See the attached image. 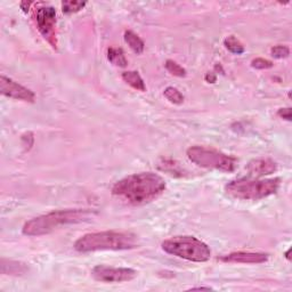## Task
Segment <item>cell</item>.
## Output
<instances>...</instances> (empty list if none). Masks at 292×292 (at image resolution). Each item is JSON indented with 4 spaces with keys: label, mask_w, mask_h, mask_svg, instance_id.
Returning a JSON list of instances; mask_svg holds the SVG:
<instances>
[{
    "label": "cell",
    "mask_w": 292,
    "mask_h": 292,
    "mask_svg": "<svg viewBox=\"0 0 292 292\" xmlns=\"http://www.w3.org/2000/svg\"><path fill=\"white\" fill-rule=\"evenodd\" d=\"M166 189V181L154 172H141L127 176L112 187L113 197L131 206H142L154 201Z\"/></svg>",
    "instance_id": "6da1fadb"
},
{
    "label": "cell",
    "mask_w": 292,
    "mask_h": 292,
    "mask_svg": "<svg viewBox=\"0 0 292 292\" xmlns=\"http://www.w3.org/2000/svg\"><path fill=\"white\" fill-rule=\"evenodd\" d=\"M73 247L78 252L130 250L138 248V239L133 233L128 232H97L79 238Z\"/></svg>",
    "instance_id": "7a4b0ae2"
},
{
    "label": "cell",
    "mask_w": 292,
    "mask_h": 292,
    "mask_svg": "<svg viewBox=\"0 0 292 292\" xmlns=\"http://www.w3.org/2000/svg\"><path fill=\"white\" fill-rule=\"evenodd\" d=\"M92 216L90 210L87 209H66L57 210L33 218L22 228V233L27 236H40L52 233L58 227L78 224L88 221Z\"/></svg>",
    "instance_id": "3957f363"
},
{
    "label": "cell",
    "mask_w": 292,
    "mask_h": 292,
    "mask_svg": "<svg viewBox=\"0 0 292 292\" xmlns=\"http://www.w3.org/2000/svg\"><path fill=\"white\" fill-rule=\"evenodd\" d=\"M280 185V178H239L228 183L225 186V192L239 200L257 201L273 196L278 191Z\"/></svg>",
    "instance_id": "277c9868"
},
{
    "label": "cell",
    "mask_w": 292,
    "mask_h": 292,
    "mask_svg": "<svg viewBox=\"0 0 292 292\" xmlns=\"http://www.w3.org/2000/svg\"><path fill=\"white\" fill-rule=\"evenodd\" d=\"M162 249L169 255L194 262H206L210 259V248L194 236H175L162 242Z\"/></svg>",
    "instance_id": "5b68a950"
},
{
    "label": "cell",
    "mask_w": 292,
    "mask_h": 292,
    "mask_svg": "<svg viewBox=\"0 0 292 292\" xmlns=\"http://www.w3.org/2000/svg\"><path fill=\"white\" fill-rule=\"evenodd\" d=\"M187 158L197 166L206 169L232 172L236 168V159L223 152L205 146H192L187 150Z\"/></svg>",
    "instance_id": "8992f818"
},
{
    "label": "cell",
    "mask_w": 292,
    "mask_h": 292,
    "mask_svg": "<svg viewBox=\"0 0 292 292\" xmlns=\"http://www.w3.org/2000/svg\"><path fill=\"white\" fill-rule=\"evenodd\" d=\"M38 30L54 49L57 48L56 39V11L52 6L38 8L36 13Z\"/></svg>",
    "instance_id": "52a82bcc"
},
{
    "label": "cell",
    "mask_w": 292,
    "mask_h": 292,
    "mask_svg": "<svg viewBox=\"0 0 292 292\" xmlns=\"http://www.w3.org/2000/svg\"><path fill=\"white\" fill-rule=\"evenodd\" d=\"M92 277L99 282L122 283L133 281L137 277V272L133 268L111 267L107 265H97L91 270Z\"/></svg>",
    "instance_id": "ba28073f"
},
{
    "label": "cell",
    "mask_w": 292,
    "mask_h": 292,
    "mask_svg": "<svg viewBox=\"0 0 292 292\" xmlns=\"http://www.w3.org/2000/svg\"><path fill=\"white\" fill-rule=\"evenodd\" d=\"M0 91L3 95L11 97V99L28 102V103H33L36 101L35 92L5 75L0 77Z\"/></svg>",
    "instance_id": "9c48e42d"
},
{
    "label": "cell",
    "mask_w": 292,
    "mask_h": 292,
    "mask_svg": "<svg viewBox=\"0 0 292 292\" xmlns=\"http://www.w3.org/2000/svg\"><path fill=\"white\" fill-rule=\"evenodd\" d=\"M247 170L249 175L253 178H261L267 175H272L277 170V164L272 159L268 158H260L251 160L248 163Z\"/></svg>",
    "instance_id": "30bf717a"
},
{
    "label": "cell",
    "mask_w": 292,
    "mask_h": 292,
    "mask_svg": "<svg viewBox=\"0 0 292 292\" xmlns=\"http://www.w3.org/2000/svg\"><path fill=\"white\" fill-rule=\"evenodd\" d=\"M221 260L225 262H238V264H262L268 260V255L261 252L239 251L224 256Z\"/></svg>",
    "instance_id": "8fae6325"
},
{
    "label": "cell",
    "mask_w": 292,
    "mask_h": 292,
    "mask_svg": "<svg viewBox=\"0 0 292 292\" xmlns=\"http://www.w3.org/2000/svg\"><path fill=\"white\" fill-rule=\"evenodd\" d=\"M122 79L126 83H128L130 87H133L134 89L139 91H145L146 86L144 82L143 78L137 71H126L122 73Z\"/></svg>",
    "instance_id": "7c38bea8"
},
{
    "label": "cell",
    "mask_w": 292,
    "mask_h": 292,
    "mask_svg": "<svg viewBox=\"0 0 292 292\" xmlns=\"http://www.w3.org/2000/svg\"><path fill=\"white\" fill-rule=\"evenodd\" d=\"M125 41L127 42V44H128V46L135 54L139 55L144 52L145 44H144V41L135 32L130 31V30L126 31L125 32Z\"/></svg>",
    "instance_id": "4fadbf2b"
},
{
    "label": "cell",
    "mask_w": 292,
    "mask_h": 292,
    "mask_svg": "<svg viewBox=\"0 0 292 292\" xmlns=\"http://www.w3.org/2000/svg\"><path fill=\"white\" fill-rule=\"evenodd\" d=\"M108 60L112 63L113 65L119 66V67H126L128 62L125 56L124 50L121 48L111 47L108 49Z\"/></svg>",
    "instance_id": "5bb4252c"
},
{
    "label": "cell",
    "mask_w": 292,
    "mask_h": 292,
    "mask_svg": "<svg viewBox=\"0 0 292 292\" xmlns=\"http://www.w3.org/2000/svg\"><path fill=\"white\" fill-rule=\"evenodd\" d=\"M28 270V267L25 264L18 261H8V265L6 262L2 260V273L8 275H22Z\"/></svg>",
    "instance_id": "9a60e30c"
},
{
    "label": "cell",
    "mask_w": 292,
    "mask_h": 292,
    "mask_svg": "<svg viewBox=\"0 0 292 292\" xmlns=\"http://www.w3.org/2000/svg\"><path fill=\"white\" fill-rule=\"evenodd\" d=\"M224 46H225L226 49L230 50L231 53L240 55L244 53V46L241 44V41L236 39L234 36L227 37L225 40H224Z\"/></svg>",
    "instance_id": "2e32d148"
},
{
    "label": "cell",
    "mask_w": 292,
    "mask_h": 292,
    "mask_svg": "<svg viewBox=\"0 0 292 292\" xmlns=\"http://www.w3.org/2000/svg\"><path fill=\"white\" fill-rule=\"evenodd\" d=\"M163 95L172 104L180 105V104H183V102H184L183 94H181V92L177 89V88L167 87L166 89H164Z\"/></svg>",
    "instance_id": "e0dca14e"
},
{
    "label": "cell",
    "mask_w": 292,
    "mask_h": 292,
    "mask_svg": "<svg viewBox=\"0 0 292 292\" xmlns=\"http://www.w3.org/2000/svg\"><path fill=\"white\" fill-rule=\"evenodd\" d=\"M87 5L86 2H63L62 3V11L65 14H73L81 11L82 8Z\"/></svg>",
    "instance_id": "ac0fdd59"
},
{
    "label": "cell",
    "mask_w": 292,
    "mask_h": 292,
    "mask_svg": "<svg viewBox=\"0 0 292 292\" xmlns=\"http://www.w3.org/2000/svg\"><path fill=\"white\" fill-rule=\"evenodd\" d=\"M166 69L168 70L169 73H171L172 75H176V77H179V78H183L186 75V70L184 69L183 66H180L179 64H177L176 62H173L172 60H168L166 62Z\"/></svg>",
    "instance_id": "d6986e66"
},
{
    "label": "cell",
    "mask_w": 292,
    "mask_h": 292,
    "mask_svg": "<svg viewBox=\"0 0 292 292\" xmlns=\"http://www.w3.org/2000/svg\"><path fill=\"white\" fill-rule=\"evenodd\" d=\"M270 55H272L274 58H277V60L286 58V57H289V55H290V49L287 46H282V45L274 46V47L270 49Z\"/></svg>",
    "instance_id": "ffe728a7"
},
{
    "label": "cell",
    "mask_w": 292,
    "mask_h": 292,
    "mask_svg": "<svg viewBox=\"0 0 292 292\" xmlns=\"http://www.w3.org/2000/svg\"><path fill=\"white\" fill-rule=\"evenodd\" d=\"M273 62H270L268 60H265V58H261V57H258L255 58V60L251 61V66L253 69H257V70H267L270 69V67H273Z\"/></svg>",
    "instance_id": "44dd1931"
},
{
    "label": "cell",
    "mask_w": 292,
    "mask_h": 292,
    "mask_svg": "<svg viewBox=\"0 0 292 292\" xmlns=\"http://www.w3.org/2000/svg\"><path fill=\"white\" fill-rule=\"evenodd\" d=\"M277 116L284 119L286 121H291L292 119V112H291V108H285V109H280L277 111Z\"/></svg>",
    "instance_id": "7402d4cb"
},
{
    "label": "cell",
    "mask_w": 292,
    "mask_h": 292,
    "mask_svg": "<svg viewBox=\"0 0 292 292\" xmlns=\"http://www.w3.org/2000/svg\"><path fill=\"white\" fill-rule=\"evenodd\" d=\"M206 80L209 83H215L216 80H217V77H216L215 73H207L206 75Z\"/></svg>",
    "instance_id": "603a6c76"
},
{
    "label": "cell",
    "mask_w": 292,
    "mask_h": 292,
    "mask_svg": "<svg viewBox=\"0 0 292 292\" xmlns=\"http://www.w3.org/2000/svg\"><path fill=\"white\" fill-rule=\"evenodd\" d=\"M189 290H213L210 286H197V287H191Z\"/></svg>",
    "instance_id": "cb8c5ba5"
},
{
    "label": "cell",
    "mask_w": 292,
    "mask_h": 292,
    "mask_svg": "<svg viewBox=\"0 0 292 292\" xmlns=\"http://www.w3.org/2000/svg\"><path fill=\"white\" fill-rule=\"evenodd\" d=\"M290 252H291V249H289V250H287V251L285 252V255H284V256H285V258H286V259H287V260H291V257H290Z\"/></svg>",
    "instance_id": "d4e9b609"
}]
</instances>
